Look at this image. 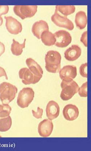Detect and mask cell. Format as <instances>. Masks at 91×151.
Segmentation results:
<instances>
[{"mask_svg": "<svg viewBox=\"0 0 91 151\" xmlns=\"http://www.w3.org/2000/svg\"><path fill=\"white\" fill-rule=\"evenodd\" d=\"M12 125V119L10 116L0 118V132H5L9 131Z\"/></svg>", "mask_w": 91, "mask_h": 151, "instance_id": "21", "label": "cell"}, {"mask_svg": "<svg viewBox=\"0 0 91 151\" xmlns=\"http://www.w3.org/2000/svg\"><path fill=\"white\" fill-rule=\"evenodd\" d=\"M35 92L30 87L24 88L19 92L17 99V104L21 108L28 107L33 101Z\"/></svg>", "mask_w": 91, "mask_h": 151, "instance_id": "4", "label": "cell"}, {"mask_svg": "<svg viewBox=\"0 0 91 151\" xmlns=\"http://www.w3.org/2000/svg\"><path fill=\"white\" fill-rule=\"evenodd\" d=\"M42 42L46 46H51L55 45L56 40L54 34L49 31H45L41 37Z\"/></svg>", "mask_w": 91, "mask_h": 151, "instance_id": "18", "label": "cell"}, {"mask_svg": "<svg viewBox=\"0 0 91 151\" xmlns=\"http://www.w3.org/2000/svg\"><path fill=\"white\" fill-rule=\"evenodd\" d=\"M19 78L21 79L22 83L25 85L35 84L39 82L41 78L34 76L28 68H23L19 71Z\"/></svg>", "mask_w": 91, "mask_h": 151, "instance_id": "8", "label": "cell"}, {"mask_svg": "<svg viewBox=\"0 0 91 151\" xmlns=\"http://www.w3.org/2000/svg\"><path fill=\"white\" fill-rule=\"evenodd\" d=\"M53 129L52 121L49 119H45L41 122L38 127V132L42 137H47L51 135Z\"/></svg>", "mask_w": 91, "mask_h": 151, "instance_id": "10", "label": "cell"}, {"mask_svg": "<svg viewBox=\"0 0 91 151\" xmlns=\"http://www.w3.org/2000/svg\"><path fill=\"white\" fill-rule=\"evenodd\" d=\"M63 113L65 119L68 121H72L78 117L79 110L76 105L69 104L64 107Z\"/></svg>", "mask_w": 91, "mask_h": 151, "instance_id": "11", "label": "cell"}, {"mask_svg": "<svg viewBox=\"0 0 91 151\" xmlns=\"http://www.w3.org/2000/svg\"><path fill=\"white\" fill-rule=\"evenodd\" d=\"M55 9H57L58 12L66 17L75 11V7L74 6H56Z\"/></svg>", "mask_w": 91, "mask_h": 151, "instance_id": "20", "label": "cell"}, {"mask_svg": "<svg viewBox=\"0 0 91 151\" xmlns=\"http://www.w3.org/2000/svg\"><path fill=\"white\" fill-rule=\"evenodd\" d=\"M51 19L58 27L66 28L70 31L74 28V24L72 21L68 19L67 17L60 14L56 9L54 14L51 16Z\"/></svg>", "mask_w": 91, "mask_h": 151, "instance_id": "6", "label": "cell"}, {"mask_svg": "<svg viewBox=\"0 0 91 151\" xmlns=\"http://www.w3.org/2000/svg\"><path fill=\"white\" fill-rule=\"evenodd\" d=\"M26 62L29 70L34 75L41 78L43 71L40 65L35 60L31 58H27Z\"/></svg>", "mask_w": 91, "mask_h": 151, "instance_id": "16", "label": "cell"}, {"mask_svg": "<svg viewBox=\"0 0 91 151\" xmlns=\"http://www.w3.org/2000/svg\"><path fill=\"white\" fill-rule=\"evenodd\" d=\"M87 64L85 63L82 64L80 67V74L82 77L85 78H87Z\"/></svg>", "mask_w": 91, "mask_h": 151, "instance_id": "24", "label": "cell"}, {"mask_svg": "<svg viewBox=\"0 0 91 151\" xmlns=\"http://www.w3.org/2000/svg\"><path fill=\"white\" fill-rule=\"evenodd\" d=\"M61 55L58 52L48 51L45 57V69L52 73L59 72L61 70Z\"/></svg>", "mask_w": 91, "mask_h": 151, "instance_id": "1", "label": "cell"}, {"mask_svg": "<svg viewBox=\"0 0 91 151\" xmlns=\"http://www.w3.org/2000/svg\"><path fill=\"white\" fill-rule=\"evenodd\" d=\"M79 95L81 97H86L87 96V82L83 84L78 91Z\"/></svg>", "mask_w": 91, "mask_h": 151, "instance_id": "23", "label": "cell"}, {"mask_svg": "<svg viewBox=\"0 0 91 151\" xmlns=\"http://www.w3.org/2000/svg\"><path fill=\"white\" fill-rule=\"evenodd\" d=\"M82 54V50L78 45H73L66 50L64 52L65 58L70 61H74L77 60Z\"/></svg>", "mask_w": 91, "mask_h": 151, "instance_id": "13", "label": "cell"}, {"mask_svg": "<svg viewBox=\"0 0 91 151\" xmlns=\"http://www.w3.org/2000/svg\"><path fill=\"white\" fill-rule=\"evenodd\" d=\"M3 76L5 77L6 80H8V78L6 71L3 68L0 66V77Z\"/></svg>", "mask_w": 91, "mask_h": 151, "instance_id": "28", "label": "cell"}, {"mask_svg": "<svg viewBox=\"0 0 91 151\" xmlns=\"http://www.w3.org/2000/svg\"><path fill=\"white\" fill-rule=\"evenodd\" d=\"M60 108L58 103L54 101H50L47 104L45 112L48 119L52 121L59 116Z\"/></svg>", "mask_w": 91, "mask_h": 151, "instance_id": "12", "label": "cell"}, {"mask_svg": "<svg viewBox=\"0 0 91 151\" xmlns=\"http://www.w3.org/2000/svg\"><path fill=\"white\" fill-rule=\"evenodd\" d=\"M18 92L15 86L6 82L0 84V100L3 104H7L15 99Z\"/></svg>", "mask_w": 91, "mask_h": 151, "instance_id": "3", "label": "cell"}, {"mask_svg": "<svg viewBox=\"0 0 91 151\" xmlns=\"http://www.w3.org/2000/svg\"><path fill=\"white\" fill-rule=\"evenodd\" d=\"M9 11V6H0V17L7 14Z\"/></svg>", "mask_w": 91, "mask_h": 151, "instance_id": "27", "label": "cell"}, {"mask_svg": "<svg viewBox=\"0 0 91 151\" xmlns=\"http://www.w3.org/2000/svg\"><path fill=\"white\" fill-rule=\"evenodd\" d=\"M3 23V19L2 18V17H1H1H0V27L2 25Z\"/></svg>", "mask_w": 91, "mask_h": 151, "instance_id": "30", "label": "cell"}, {"mask_svg": "<svg viewBox=\"0 0 91 151\" xmlns=\"http://www.w3.org/2000/svg\"><path fill=\"white\" fill-rule=\"evenodd\" d=\"M6 27L8 31L13 35H17L22 32L21 24L12 16H5Z\"/></svg>", "mask_w": 91, "mask_h": 151, "instance_id": "9", "label": "cell"}, {"mask_svg": "<svg viewBox=\"0 0 91 151\" xmlns=\"http://www.w3.org/2000/svg\"><path fill=\"white\" fill-rule=\"evenodd\" d=\"M75 23L76 27L80 30L85 28L87 24V18L86 13L80 11L76 13L75 17Z\"/></svg>", "mask_w": 91, "mask_h": 151, "instance_id": "17", "label": "cell"}, {"mask_svg": "<svg viewBox=\"0 0 91 151\" xmlns=\"http://www.w3.org/2000/svg\"><path fill=\"white\" fill-rule=\"evenodd\" d=\"M43 110L38 107L37 109V111H35L34 110H32V115L34 117L37 119H41L43 113Z\"/></svg>", "mask_w": 91, "mask_h": 151, "instance_id": "25", "label": "cell"}, {"mask_svg": "<svg viewBox=\"0 0 91 151\" xmlns=\"http://www.w3.org/2000/svg\"><path fill=\"white\" fill-rule=\"evenodd\" d=\"M5 51V47L2 42H0V57Z\"/></svg>", "mask_w": 91, "mask_h": 151, "instance_id": "29", "label": "cell"}, {"mask_svg": "<svg viewBox=\"0 0 91 151\" xmlns=\"http://www.w3.org/2000/svg\"><path fill=\"white\" fill-rule=\"evenodd\" d=\"M45 31H49L48 25L45 21H39L35 22L32 26V33L38 40L41 39V34Z\"/></svg>", "mask_w": 91, "mask_h": 151, "instance_id": "15", "label": "cell"}, {"mask_svg": "<svg viewBox=\"0 0 91 151\" xmlns=\"http://www.w3.org/2000/svg\"><path fill=\"white\" fill-rule=\"evenodd\" d=\"M26 40V39H24L23 43L20 44L14 39H13L11 48V52L13 55L16 56H19L22 54L23 51V49L25 47Z\"/></svg>", "mask_w": 91, "mask_h": 151, "instance_id": "19", "label": "cell"}, {"mask_svg": "<svg viewBox=\"0 0 91 151\" xmlns=\"http://www.w3.org/2000/svg\"><path fill=\"white\" fill-rule=\"evenodd\" d=\"M12 108L9 104H0V118L6 117L10 116Z\"/></svg>", "mask_w": 91, "mask_h": 151, "instance_id": "22", "label": "cell"}, {"mask_svg": "<svg viewBox=\"0 0 91 151\" xmlns=\"http://www.w3.org/2000/svg\"><path fill=\"white\" fill-rule=\"evenodd\" d=\"M56 42L55 45L59 48H65L69 45L72 41V37L69 32L60 30L54 34Z\"/></svg>", "mask_w": 91, "mask_h": 151, "instance_id": "7", "label": "cell"}, {"mask_svg": "<svg viewBox=\"0 0 91 151\" xmlns=\"http://www.w3.org/2000/svg\"><path fill=\"white\" fill-rule=\"evenodd\" d=\"M60 77L63 79H74L77 76V69L73 65L65 66L59 71Z\"/></svg>", "mask_w": 91, "mask_h": 151, "instance_id": "14", "label": "cell"}, {"mask_svg": "<svg viewBox=\"0 0 91 151\" xmlns=\"http://www.w3.org/2000/svg\"><path fill=\"white\" fill-rule=\"evenodd\" d=\"M87 32L85 31L82 33L80 38V41L85 46L87 47Z\"/></svg>", "mask_w": 91, "mask_h": 151, "instance_id": "26", "label": "cell"}, {"mask_svg": "<svg viewBox=\"0 0 91 151\" xmlns=\"http://www.w3.org/2000/svg\"><path fill=\"white\" fill-rule=\"evenodd\" d=\"M37 6H15L14 11L16 15L22 19L33 17L37 11Z\"/></svg>", "mask_w": 91, "mask_h": 151, "instance_id": "5", "label": "cell"}, {"mask_svg": "<svg viewBox=\"0 0 91 151\" xmlns=\"http://www.w3.org/2000/svg\"><path fill=\"white\" fill-rule=\"evenodd\" d=\"M61 99L65 101L71 99L77 93L79 88L78 84L71 79H63L61 84Z\"/></svg>", "mask_w": 91, "mask_h": 151, "instance_id": "2", "label": "cell"}]
</instances>
